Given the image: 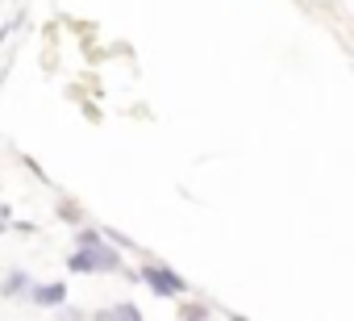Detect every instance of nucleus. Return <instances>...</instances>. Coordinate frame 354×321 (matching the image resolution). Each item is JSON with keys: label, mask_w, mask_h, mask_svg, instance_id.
I'll return each instance as SVG.
<instances>
[{"label": "nucleus", "mask_w": 354, "mask_h": 321, "mask_svg": "<svg viewBox=\"0 0 354 321\" xmlns=\"http://www.w3.org/2000/svg\"><path fill=\"white\" fill-rule=\"evenodd\" d=\"M100 317H117V321H138V304H113V309H100Z\"/></svg>", "instance_id": "obj_4"}, {"label": "nucleus", "mask_w": 354, "mask_h": 321, "mask_svg": "<svg viewBox=\"0 0 354 321\" xmlns=\"http://www.w3.org/2000/svg\"><path fill=\"white\" fill-rule=\"evenodd\" d=\"M88 242H100V234L96 230H80V246H88Z\"/></svg>", "instance_id": "obj_6"}, {"label": "nucleus", "mask_w": 354, "mask_h": 321, "mask_svg": "<svg viewBox=\"0 0 354 321\" xmlns=\"http://www.w3.org/2000/svg\"><path fill=\"white\" fill-rule=\"evenodd\" d=\"M9 217H13V213H9L5 205H0V230H5V226H9Z\"/></svg>", "instance_id": "obj_8"}, {"label": "nucleus", "mask_w": 354, "mask_h": 321, "mask_svg": "<svg viewBox=\"0 0 354 321\" xmlns=\"http://www.w3.org/2000/svg\"><path fill=\"white\" fill-rule=\"evenodd\" d=\"M21 288H26V275H21V271H13V275L5 279V296H17Z\"/></svg>", "instance_id": "obj_5"}, {"label": "nucleus", "mask_w": 354, "mask_h": 321, "mask_svg": "<svg viewBox=\"0 0 354 321\" xmlns=\"http://www.w3.org/2000/svg\"><path fill=\"white\" fill-rule=\"evenodd\" d=\"M205 313H209L205 304H188V309H184V317H205Z\"/></svg>", "instance_id": "obj_7"}, {"label": "nucleus", "mask_w": 354, "mask_h": 321, "mask_svg": "<svg viewBox=\"0 0 354 321\" xmlns=\"http://www.w3.org/2000/svg\"><path fill=\"white\" fill-rule=\"evenodd\" d=\"M30 296H34V304H63L67 288L63 284H38V288H30Z\"/></svg>", "instance_id": "obj_3"}, {"label": "nucleus", "mask_w": 354, "mask_h": 321, "mask_svg": "<svg viewBox=\"0 0 354 321\" xmlns=\"http://www.w3.org/2000/svg\"><path fill=\"white\" fill-rule=\"evenodd\" d=\"M142 284L154 292V296H184V279L175 275L171 267H158V263H150V267H142Z\"/></svg>", "instance_id": "obj_2"}, {"label": "nucleus", "mask_w": 354, "mask_h": 321, "mask_svg": "<svg viewBox=\"0 0 354 321\" xmlns=\"http://www.w3.org/2000/svg\"><path fill=\"white\" fill-rule=\"evenodd\" d=\"M9 34H13V26H5V30H0V42H5V38H9Z\"/></svg>", "instance_id": "obj_9"}, {"label": "nucleus", "mask_w": 354, "mask_h": 321, "mask_svg": "<svg viewBox=\"0 0 354 321\" xmlns=\"http://www.w3.org/2000/svg\"><path fill=\"white\" fill-rule=\"evenodd\" d=\"M67 267L71 271H117L121 267V255L113 246H104V242H88V246H80L67 259Z\"/></svg>", "instance_id": "obj_1"}]
</instances>
